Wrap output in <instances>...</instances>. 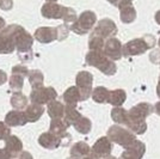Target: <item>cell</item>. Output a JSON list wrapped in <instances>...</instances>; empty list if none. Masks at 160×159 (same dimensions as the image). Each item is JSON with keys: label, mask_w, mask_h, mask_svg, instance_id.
Listing matches in <instances>:
<instances>
[{"label": "cell", "mask_w": 160, "mask_h": 159, "mask_svg": "<svg viewBox=\"0 0 160 159\" xmlns=\"http://www.w3.org/2000/svg\"><path fill=\"white\" fill-rule=\"evenodd\" d=\"M13 42L14 47L18 52V56L20 58L22 61H27V60L32 59V43L33 38L30 33L22 25L16 24V29H14L13 33Z\"/></svg>", "instance_id": "cell-1"}, {"label": "cell", "mask_w": 160, "mask_h": 159, "mask_svg": "<svg viewBox=\"0 0 160 159\" xmlns=\"http://www.w3.org/2000/svg\"><path fill=\"white\" fill-rule=\"evenodd\" d=\"M16 24L6 25L0 31V54H12L16 49L13 42V33Z\"/></svg>", "instance_id": "cell-2"}, {"label": "cell", "mask_w": 160, "mask_h": 159, "mask_svg": "<svg viewBox=\"0 0 160 159\" xmlns=\"http://www.w3.org/2000/svg\"><path fill=\"white\" fill-rule=\"evenodd\" d=\"M56 98V92L53 87H38L33 89L30 93V100L36 104H46Z\"/></svg>", "instance_id": "cell-3"}, {"label": "cell", "mask_w": 160, "mask_h": 159, "mask_svg": "<svg viewBox=\"0 0 160 159\" xmlns=\"http://www.w3.org/2000/svg\"><path fill=\"white\" fill-rule=\"evenodd\" d=\"M4 142H5V147L4 148L8 153V156H10L11 159H16L19 156V153L23 151V142L16 135H10Z\"/></svg>", "instance_id": "cell-4"}, {"label": "cell", "mask_w": 160, "mask_h": 159, "mask_svg": "<svg viewBox=\"0 0 160 159\" xmlns=\"http://www.w3.org/2000/svg\"><path fill=\"white\" fill-rule=\"evenodd\" d=\"M5 123L8 127H19L24 126L28 123L27 116L24 111L22 110H12V111H8L5 116Z\"/></svg>", "instance_id": "cell-5"}, {"label": "cell", "mask_w": 160, "mask_h": 159, "mask_svg": "<svg viewBox=\"0 0 160 159\" xmlns=\"http://www.w3.org/2000/svg\"><path fill=\"white\" fill-rule=\"evenodd\" d=\"M35 38L41 43H50L58 38V30L54 28H38L35 31Z\"/></svg>", "instance_id": "cell-6"}, {"label": "cell", "mask_w": 160, "mask_h": 159, "mask_svg": "<svg viewBox=\"0 0 160 159\" xmlns=\"http://www.w3.org/2000/svg\"><path fill=\"white\" fill-rule=\"evenodd\" d=\"M60 136L55 135L53 133H43L38 138V144L47 150H55L56 147L60 146Z\"/></svg>", "instance_id": "cell-7"}, {"label": "cell", "mask_w": 160, "mask_h": 159, "mask_svg": "<svg viewBox=\"0 0 160 159\" xmlns=\"http://www.w3.org/2000/svg\"><path fill=\"white\" fill-rule=\"evenodd\" d=\"M44 113V108L41 104H36V103H31L30 105L25 108V116H27L28 122H36L38 121L41 116Z\"/></svg>", "instance_id": "cell-8"}, {"label": "cell", "mask_w": 160, "mask_h": 159, "mask_svg": "<svg viewBox=\"0 0 160 159\" xmlns=\"http://www.w3.org/2000/svg\"><path fill=\"white\" fill-rule=\"evenodd\" d=\"M65 8L56 4H46L42 7V14L46 18H63L65 13H62Z\"/></svg>", "instance_id": "cell-9"}, {"label": "cell", "mask_w": 160, "mask_h": 159, "mask_svg": "<svg viewBox=\"0 0 160 159\" xmlns=\"http://www.w3.org/2000/svg\"><path fill=\"white\" fill-rule=\"evenodd\" d=\"M10 102H11L12 108H14L16 110H23L28 106L29 100H28V97L24 93H22L20 91H17V92L12 93Z\"/></svg>", "instance_id": "cell-10"}, {"label": "cell", "mask_w": 160, "mask_h": 159, "mask_svg": "<svg viewBox=\"0 0 160 159\" xmlns=\"http://www.w3.org/2000/svg\"><path fill=\"white\" fill-rule=\"evenodd\" d=\"M65 113V108L58 100H52L48 103V114L52 119H61Z\"/></svg>", "instance_id": "cell-11"}, {"label": "cell", "mask_w": 160, "mask_h": 159, "mask_svg": "<svg viewBox=\"0 0 160 159\" xmlns=\"http://www.w3.org/2000/svg\"><path fill=\"white\" fill-rule=\"evenodd\" d=\"M28 79H29V83L31 87L33 89H38V87L43 86V74L41 71L38 69H32V71H29V74H28Z\"/></svg>", "instance_id": "cell-12"}, {"label": "cell", "mask_w": 160, "mask_h": 159, "mask_svg": "<svg viewBox=\"0 0 160 159\" xmlns=\"http://www.w3.org/2000/svg\"><path fill=\"white\" fill-rule=\"evenodd\" d=\"M68 123L66 121H62L61 119H53L50 123V133H53L58 136H62L65 134V131L68 128Z\"/></svg>", "instance_id": "cell-13"}, {"label": "cell", "mask_w": 160, "mask_h": 159, "mask_svg": "<svg viewBox=\"0 0 160 159\" xmlns=\"http://www.w3.org/2000/svg\"><path fill=\"white\" fill-rule=\"evenodd\" d=\"M63 100L68 104V106H74L78 103V100H81L80 92L77 90V87H69L63 95Z\"/></svg>", "instance_id": "cell-14"}, {"label": "cell", "mask_w": 160, "mask_h": 159, "mask_svg": "<svg viewBox=\"0 0 160 159\" xmlns=\"http://www.w3.org/2000/svg\"><path fill=\"white\" fill-rule=\"evenodd\" d=\"M8 85L12 92H17V91H22L23 85H24V77H22L19 74H14L12 73L10 79H8Z\"/></svg>", "instance_id": "cell-15"}, {"label": "cell", "mask_w": 160, "mask_h": 159, "mask_svg": "<svg viewBox=\"0 0 160 159\" xmlns=\"http://www.w3.org/2000/svg\"><path fill=\"white\" fill-rule=\"evenodd\" d=\"M74 127L79 131L80 133H87L91 128V123L87 119H84V117H79L78 121L74 123Z\"/></svg>", "instance_id": "cell-16"}, {"label": "cell", "mask_w": 160, "mask_h": 159, "mask_svg": "<svg viewBox=\"0 0 160 159\" xmlns=\"http://www.w3.org/2000/svg\"><path fill=\"white\" fill-rule=\"evenodd\" d=\"M87 150H88V147L87 145H85L84 142H79V144H77V145H74L72 147V150H71V154L73 156V157H81V156H84L85 153L87 152Z\"/></svg>", "instance_id": "cell-17"}, {"label": "cell", "mask_w": 160, "mask_h": 159, "mask_svg": "<svg viewBox=\"0 0 160 159\" xmlns=\"http://www.w3.org/2000/svg\"><path fill=\"white\" fill-rule=\"evenodd\" d=\"M11 135V127H8L5 122H0V141L5 140Z\"/></svg>", "instance_id": "cell-18"}, {"label": "cell", "mask_w": 160, "mask_h": 159, "mask_svg": "<svg viewBox=\"0 0 160 159\" xmlns=\"http://www.w3.org/2000/svg\"><path fill=\"white\" fill-rule=\"evenodd\" d=\"M12 73L14 74H19L22 77H28V74H29V69H28L27 66H24V65H17V66H14L12 68Z\"/></svg>", "instance_id": "cell-19"}, {"label": "cell", "mask_w": 160, "mask_h": 159, "mask_svg": "<svg viewBox=\"0 0 160 159\" xmlns=\"http://www.w3.org/2000/svg\"><path fill=\"white\" fill-rule=\"evenodd\" d=\"M13 7L12 0H0V8L4 11H10Z\"/></svg>", "instance_id": "cell-20"}, {"label": "cell", "mask_w": 160, "mask_h": 159, "mask_svg": "<svg viewBox=\"0 0 160 159\" xmlns=\"http://www.w3.org/2000/svg\"><path fill=\"white\" fill-rule=\"evenodd\" d=\"M17 158L18 159H33L32 156H31V153L27 152V151H22Z\"/></svg>", "instance_id": "cell-21"}, {"label": "cell", "mask_w": 160, "mask_h": 159, "mask_svg": "<svg viewBox=\"0 0 160 159\" xmlns=\"http://www.w3.org/2000/svg\"><path fill=\"white\" fill-rule=\"evenodd\" d=\"M7 80H8L7 74L4 72V71H1V69H0V85H4Z\"/></svg>", "instance_id": "cell-22"}, {"label": "cell", "mask_w": 160, "mask_h": 159, "mask_svg": "<svg viewBox=\"0 0 160 159\" xmlns=\"http://www.w3.org/2000/svg\"><path fill=\"white\" fill-rule=\"evenodd\" d=\"M0 159H11L8 153L5 151V148H0Z\"/></svg>", "instance_id": "cell-23"}, {"label": "cell", "mask_w": 160, "mask_h": 159, "mask_svg": "<svg viewBox=\"0 0 160 159\" xmlns=\"http://www.w3.org/2000/svg\"><path fill=\"white\" fill-rule=\"evenodd\" d=\"M5 27H6V22H5V19H4L2 17H0V31Z\"/></svg>", "instance_id": "cell-24"}, {"label": "cell", "mask_w": 160, "mask_h": 159, "mask_svg": "<svg viewBox=\"0 0 160 159\" xmlns=\"http://www.w3.org/2000/svg\"><path fill=\"white\" fill-rule=\"evenodd\" d=\"M47 1H55V0H47Z\"/></svg>", "instance_id": "cell-25"}]
</instances>
